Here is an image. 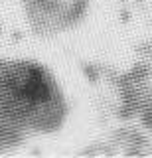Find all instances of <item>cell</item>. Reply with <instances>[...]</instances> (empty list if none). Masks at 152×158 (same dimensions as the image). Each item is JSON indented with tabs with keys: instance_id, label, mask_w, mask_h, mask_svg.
Returning a JSON list of instances; mask_svg holds the SVG:
<instances>
[{
	"instance_id": "cell-1",
	"label": "cell",
	"mask_w": 152,
	"mask_h": 158,
	"mask_svg": "<svg viewBox=\"0 0 152 158\" xmlns=\"http://www.w3.org/2000/svg\"><path fill=\"white\" fill-rule=\"evenodd\" d=\"M14 91L28 105H40V103L47 101L51 95L50 83H47L43 71L38 67L24 69L20 75L16 77V81H14Z\"/></svg>"
}]
</instances>
